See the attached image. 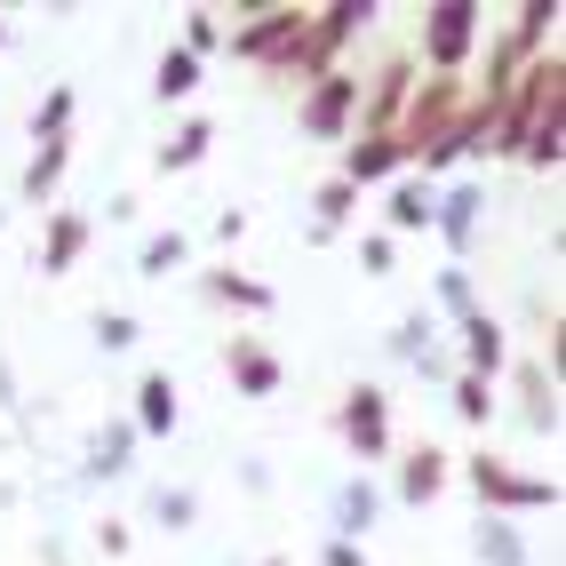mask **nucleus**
<instances>
[{
  "label": "nucleus",
  "mask_w": 566,
  "mask_h": 566,
  "mask_svg": "<svg viewBox=\"0 0 566 566\" xmlns=\"http://www.w3.org/2000/svg\"><path fill=\"white\" fill-rule=\"evenodd\" d=\"M312 208H319V216H312V240H335V232H344V223H352V208H359V192H352V184H344V176H327V184H319V192H312Z\"/></svg>",
  "instance_id": "21"
},
{
  "label": "nucleus",
  "mask_w": 566,
  "mask_h": 566,
  "mask_svg": "<svg viewBox=\"0 0 566 566\" xmlns=\"http://www.w3.org/2000/svg\"><path fill=\"white\" fill-rule=\"evenodd\" d=\"M423 344H439V319H431V312H407V319L391 327V352H399V359H415Z\"/></svg>",
  "instance_id": "30"
},
{
  "label": "nucleus",
  "mask_w": 566,
  "mask_h": 566,
  "mask_svg": "<svg viewBox=\"0 0 566 566\" xmlns=\"http://www.w3.org/2000/svg\"><path fill=\"white\" fill-rule=\"evenodd\" d=\"M216 41H223V24H216V9H192V24H184V41H176V49H192V56H208Z\"/></svg>",
  "instance_id": "32"
},
{
  "label": "nucleus",
  "mask_w": 566,
  "mask_h": 566,
  "mask_svg": "<svg viewBox=\"0 0 566 566\" xmlns=\"http://www.w3.org/2000/svg\"><path fill=\"white\" fill-rule=\"evenodd\" d=\"M479 208H486V192H479V184H447V192H439V216H431V232L447 240V255H471V240H479Z\"/></svg>",
  "instance_id": "8"
},
{
  "label": "nucleus",
  "mask_w": 566,
  "mask_h": 566,
  "mask_svg": "<svg viewBox=\"0 0 566 566\" xmlns=\"http://www.w3.org/2000/svg\"><path fill=\"white\" fill-rule=\"evenodd\" d=\"M200 295H208V304H240V312H272V287H263V280H240V272H208Z\"/></svg>",
  "instance_id": "22"
},
{
  "label": "nucleus",
  "mask_w": 566,
  "mask_h": 566,
  "mask_svg": "<svg viewBox=\"0 0 566 566\" xmlns=\"http://www.w3.org/2000/svg\"><path fill=\"white\" fill-rule=\"evenodd\" d=\"M81 255H88V216L56 208V216H49V240H41V280H64Z\"/></svg>",
  "instance_id": "12"
},
{
  "label": "nucleus",
  "mask_w": 566,
  "mask_h": 566,
  "mask_svg": "<svg viewBox=\"0 0 566 566\" xmlns=\"http://www.w3.org/2000/svg\"><path fill=\"white\" fill-rule=\"evenodd\" d=\"M384 9H375V0H335V9H312L304 17V49H295V64H287V81L295 72H304V81H319V72H335V49L352 41L359 24H375Z\"/></svg>",
  "instance_id": "3"
},
{
  "label": "nucleus",
  "mask_w": 566,
  "mask_h": 566,
  "mask_svg": "<svg viewBox=\"0 0 566 566\" xmlns=\"http://www.w3.org/2000/svg\"><path fill=\"white\" fill-rule=\"evenodd\" d=\"M399 168H407V144H399V136H359L352 153H344V168H335V176H344L352 192H367V184H391Z\"/></svg>",
  "instance_id": "9"
},
{
  "label": "nucleus",
  "mask_w": 566,
  "mask_h": 566,
  "mask_svg": "<svg viewBox=\"0 0 566 566\" xmlns=\"http://www.w3.org/2000/svg\"><path fill=\"white\" fill-rule=\"evenodd\" d=\"M64 136H72V88L56 81L41 96V112H32V144H64Z\"/></svg>",
  "instance_id": "26"
},
{
  "label": "nucleus",
  "mask_w": 566,
  "mask_h": 566,
  "mask_svg": "<svg viewBox=\"0 0 566 566\" xmlns=\"http://www.w3.org/2000/svg\"><path fill=\"white\" fill-rule=\"evenodd\" d=\"M184 255H192V240H184V232H153V240L136 248V272H144V280H168V272H184Z\"/></svg>",
  "instance_id": "25"
},
{
  "label": "nucleus",
  "mask_w": 566,
  "mask_h": 566,
  "mask_svg": "<svg viewBox=\"0 0 566 566\" xmlns=\"http://www.w3.org/2000/svg\"><path fill=\"white\" fill-rule=\"evenodd\" d=\"M375 518H384V486H375V479H344L335 503H327V543H359Z\"/></svg>",
  "instance_id": "7"
},
{
  "label": "nucleus",
  "mask_w": 566,
  "mask_h": 566,
  "mask_svg": "<svg viewBox=\"0 0 566 566\" xmlns=\"http://www.w3.org/2000/svg\"><path fill=\"white\" fill-rule=\"evenodd\" d=\"M558 153H566V88L543 96L535 128H526V144H518V160H535V168H558Z\"/></svg>",
  "instance_id": "14"
},
{
  "label": "nucleus",
  "mask_w": 566,
  "mask_h": 566,
  "mask_svg": "<svg viewBox=\"0 0 566 566\" xmlns=\"http://www.w3.org/2000/svg\"><path fill=\"white\" fill-rule=\"evenodd\" d=\"M439 312H447V319H471V312H479V295H471V272H463V263H447V272H439Z\"/></svg>",
  "instance_id": "29"
},
{
  "label": "nucleus",
  "mask_w": 566,
  "mask_h": 566,
  "mask_svg": "<svg viewBox=\"0 0 566 566\" xmlns=\"http://www.w3.org/2000/svg\"><path fill=\"white\" fill-rule=\"evenodd\" d=\"M128 455H136V423L96 431V447H88V479H120V471H128Z\"/></svg>",
  "instance_id": "23"
},
{
  "label": "nucleus",
  "mask_w": 566,
  "mask_h": 566,
  "mask_svg": "<svg viewBox=\"0 0 566 566\" xmlns=\"http://www.w3.org/2000/svg\"><path fill=\"white\" fill-rule=\"evenodd\" d=\"M471 479V495L486 503V518H526V511H558V479H535V471H518L503 455H471L463 463Z\"/></svg>",
  "instance_id": "1"
},
{
  "label": "nucleus",
  "mask_w": 566,
  "mask_h": 566,
  "mask_svg": "<svg viewBox=\"0 0 566 566\" xmlns=\"http://www.w3.org/2000/svg\"><path fill=\"white\" fill-rule=\"evenodd\" d=\"M455 327H463V375L495 384V375H503V359H511V344H503V319H495V312H471V319H455Z\"/></svg>",
  "instance_id": "10"
},
{
  "label": "nucleus",
  "mask_w": 566,
  "mask_h": 566,
  "mask_svg": "<svg viewBox=\"0 0 566 566\" xmlns=\"http://www.w3.org/2000/svg\"><path fill=\"white\" fill-rule=\"evenodd\" d=\"M136 335H144V327H136L128 312H96V344H104V352H136Z\"/></svg>",
  "instance_id": "31"
},
{
  "label": "nucleus",
  "mask_w": 566,
  "mask_h": 566,
  "mask_svg": "<svg viewBox=\"0 0 566 566\" xmlns=\"http://www.w3.org/2000/svg\"><path fill=\"white\" fill-rule=\"evenodd\" d=\"M447 391H455V415H463V423H479V431H486V415H495V384H479V375H463V367H455V384H447Z\"/></svg>",
  "instance_id": "28"
},
{
  "label": "nucleus",
  "mask_w": 566,
  "mask_h": 566,
  "mask_svg": "<svg viewBox=\"0 0 566 566\" xmlns=\"http://www.w3.org/2000/svg\"><path fill=\"white\" fill-rule=\"evenodd\" d=\"M319 566H367V551H359V543H327Z\"/></svg>",
  "instance_id": "35"
},
{
  "label": "nucleus",
  "mask_w": 566,
  "mask_h": 566,
  "mask_svg": "<svg viewBox=\"0 0 566 566\" xmlns=\"http://www.w3.org/2000/svg\"><path fill=\"white\" fill-rule=\"evenodd\" d=\"M96 543H104V558H120V551H128V526H120V518H104V526H96Z\"/></svg>",
  "instance_id": "36"
},
{
  "label": "nucleus",
  "mask_w": 566,
  "mask_h": 566,
  "mask_svg": "<svg viewBox=\"0 0 566 566\" xmlns=\"http://www.w3.org/2000/svg\"><path fill=\"white\" fill-rule=\"evenodd\" d=\"M223 367H232V384L248 391V399H272L280 391V359L255 344V335H232V344H223Z\"/></svg>",
  "instance_id": "11"
},
{
  "label": "nucleus",
  "mask_w": 566,
  "mask_h": 566,
  "mask_svg": "<svg viewBox=\"0 0 566 566\" xmlns=\"http://www.w3.org/2000/svg\"><path fill=\"white\" fill-rule=\"evenodd\" d=\"M64 168H72V136H64V144H41L32 168H24V184H17V200H24V208H49L56 184H64Z\"/></svg>",
  "instance_id": "17"
},
{
  "label": "nucleus",
  "mask_w": 566,
  "mask_h": 566,
  "mask_svg": "<svg viewBox=\"0 0 566 566\" xmlns=\"http://www.w3.org/2000/svg\"><path fill=\"white\" fill-rule=\"evenodd\" d=\"M335 431L352 439L359 463H384V455H391V399L375 391V384H352L344 407H335Z\"/></svg>",
  "instance_id": "6"
},
{
  "label": "nucleus",
  "mask_w": 566,
  "mask_h": 566,
  "mask_svg": "<svg viewBox=\"0 0 566 566\" xmlns=\"http://www.w3.org/2000/svg\"><path fill=\"white\" fill-rule=\"evenodd\" d=\"M192 88H200V56H192V49H168L160 72H153V96H160V104H184Z\"/></svg>",
  "instance_id": "24"
},
{
  "label": "nucleus",
  "mask_w": 566,
  "mask_h": 566,
  "mask_svg": "<svg viewBox=\"0 0 566 566\" xmlns=\"http://www.w3.org/2000/svg\"><path fill=\"white\" fill-rule=\"evenodd\" d=\"M0 41H9V24H0Z\"/></svg>",
  "instance_id": "37"
},
{
  "label": "nucleus",
  "mask_w": 566,
  "mask_h": 566,
  "mask_svg": "<svg viewBox=\"0 0 566 566\" xmlns=\"http://www.w3.org/2000/svg\"><path fill=\"white\" fill-rule=\"evenodd\" d=\"M255 24H240L232 32V56H248V64H295V49H304V17L312 9H287V0H272V9H248Z\"/></svg>",
  "instance_id": "4"
},
{
  "label": "nucleus",
  "mask_w": 566,
  "mask_h": 566,
  "mask_svg": "<svg viewBox=\"0 0 566 566\" xmlns=\"http://www.w3.org/2000/svg\"><path fill=\"white\" fill-rule=\"evenodd\" d=\"M447 479H455V455H439V447H415V455L399 463V503H431Z\"/></svg>",
  "instance_id": "15"
},
{
  "label": "nucleus",
  "mask_w": 566,
  "mask_h": 566,
  "mask_svg": "<svg viewBox=\"0 0 566 566\" xmlns=\"http://www.w3.org/2000/svg\"><path fill=\"white\" fill-rule=\"evenodd\" d=\"M295 120H304V136H319V144L352 136V120H359V81H352L344 64L319 72V81L304 88V104H295Z\"/></svg>",
  "instance_id": "5"
},
{
  "label": "nucleus",
  "mask_w": 566,
  "mask_h": 566,
  "mask_svg": "<svg viewBox=\"0 0 566 566\" xmlns=\"http://www.w3.org/2000/svg\"><path fill=\"white\" fill-rule=\"evenodd\" d=\"M518 399H526V407H518V415H526V431L551 439V431H558V384H551L543 367H526V375H518Z\"/></svg>",
  "instance_id": "19"
},
{
  "label": "nucleus",
  "mask_w": 566,
  "mask_h": 566,
  "mask_svg": "<svg viewBox=\"0 0 566 566\" xmlns=\"http://www.w3.org/2000/svg\"><path fill=\"white\" fill-rule=\"evenodd\" d=\"M176 431V375H144L136 384V439H168Z\"/></svg>",
  "instance_id": "16"
},
{
  "label": "nucleus",
  "mask_w": 566,
  "mask_h": 566,
  "mask_svg": "<svg viewBox=\"0 0 566 566\" xmlns=\"http://www.w3.org/2000/svg\"><path fill=\"white\" fill-rule=\"evenodd\" d=\"M471 49H479V9H471V0H439V9H423V72H431V81H463Z\"/></svg>",
  "instance_id": "2"
},
{
  "label": "nucleus",
  "mask_w": 566,
  "mask_h": 566,
  "mask_svg": "<svg viewBox=\"0 0 566 566\" xmlns=\"http://www.w3.org/2000/svg\"><path fill=\"white\" fill-rule=\"evenodd\" d=\"M208 144H216V120H184V128L160 144V176H184V168H200V160H208Z\"/></svg>",
  "instance_id": "20"
},
{
  "label": "nucleus",
  "mask_w": 566,
  "mask_h": 566,
  "mask_svg": "<svg viewBox=\"0 0 566 566\" xmlns=\"http://www.w3.org/2000/svg\"><path fill=\"white\" fill-rule=\"evenodd\" d=\"M153 518L168 526V535H192V518H200V495H192V486H160V495H153Z\"/></svg>",
  "instance_id": "27"
},
{
  "label": "nucleus",
  "mask_w": 566,
  "mask_h": 566,
  "mask_svg": "<svg viewBox=\"0 0 566 566\" xmlns=\"http://www.w3.org/2000/svg\"><path fill=\"white\" fill-rule=\"evenodd\" d=\"M471 551H479V566H526V535H518V518H479Z\"/></svg>",
  "instance_id": "18"
},
{
  "label": "nucleus",
  "mask_w": 566,
  "mask_h": 566,
  "mask_svg": "<svg viewBox=\"0 0 566 566\" xmlns=\"http://www.w3.org/2000/svg\"><path fill=\"white\" fill-rule=\"evenodd\" d=\"M431 216H439V184L399 176V184H391V200H384V223H391V232H431Z\"/></svg>",
  "instance_id": "13"
},
{
  "label": "nucleus",
  "mask_w": 566,
  "mask_h": 566,
  "mask_svg": "<svg viewBox=\"0 0 566 566\" xmlns=\"http://www.w3.org/2000/svg\"><path fill=\"white\" fill-rule=\"evenodd\" d=\"M359 263L384 280V272H391V232H367V240H359Z\"/></svg>",
  "instance_id": "34"
},
{
  "label": "nucleus",
  "mask_w": 566,
  "mask_h": 566,
  "mask_svg": "<svg viewBox=\"0 0 566 566\" xmlns=\"http://www.w3.org/2000/svg\"><path fill=\"white\" fill-rule=\"evenodd\" d=\"M407 367H415V375H423V384H455V359H447L439 344H423V352H415Z\"/></svg>",
  "instance_id": "33"
}]
</instances>
